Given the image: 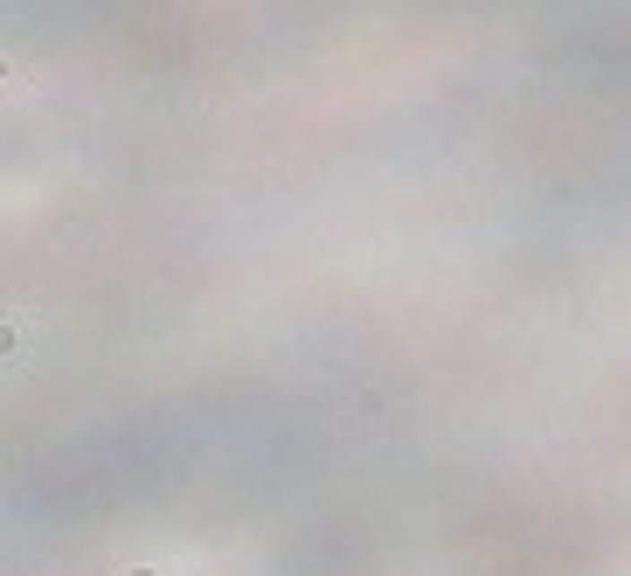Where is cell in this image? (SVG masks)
<instances>
[{
	"label": "cell",
	"mask_w": 631,
	"mask_h": 576,
	"mask_svg": "<svg viewBox=\"0 0 631 576\" xmlns=\"http://www.w3.org/2000/svg\"><path fill=\"white\" fill-rule=\"evenodd\" d=\"M22 347V319H0V354H14Z\"/></svg>",
	"instance_id": "6da1fadb"
},
{
	"label": "cell",
	"mask_w": 631,
	"mask_h": 576,
	"mask_svg": "<svg viewBox=\"0 0 631 576\" xmlns=\"http://www.w3.org/2000/svg\"><path fill=\"white\" fill-rule=\"evenodd\" d=\"M125 576H160V570H125Z\"/></svg>",
	"instance_id": "7a4b0ae2"
}]
</instances>
